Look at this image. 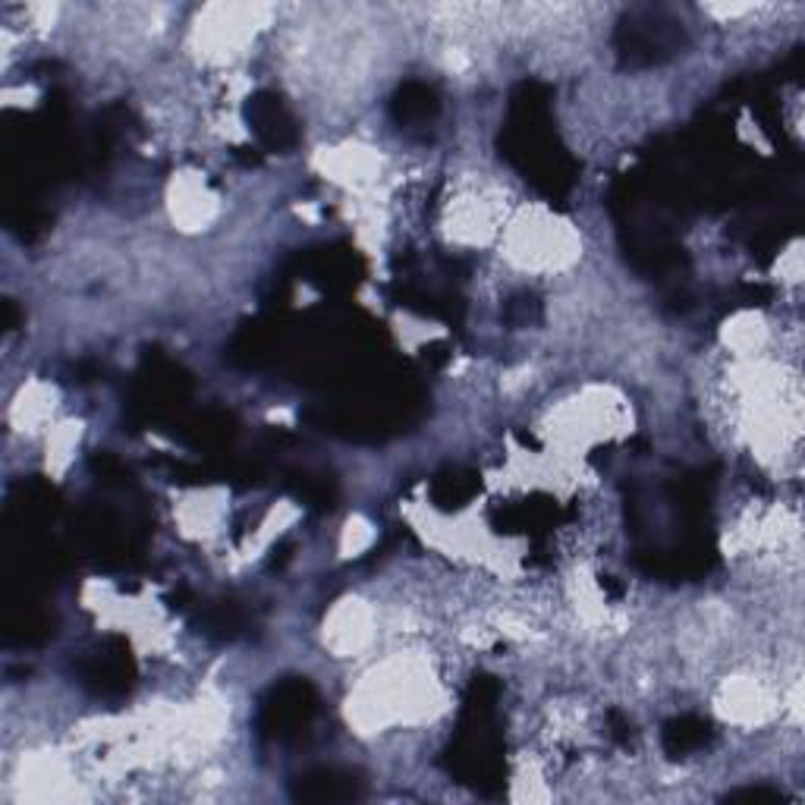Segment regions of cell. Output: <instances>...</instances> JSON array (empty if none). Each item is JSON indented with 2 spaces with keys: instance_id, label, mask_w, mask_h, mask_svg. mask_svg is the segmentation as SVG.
<instances>
[{
  "instance_id": "cell-1",
  "label": "cell",
  "mask_w": 805,
  "mask_h": 805,
  "mask_svg": "<svg viewBox=\"0 0 805 805\" xmlns=\"http://www.w3.org/2000/svg\"><path fill=\"white\" fill-rule=\"evenodd\" d=\"M315 712V695L305 683H283L261 712V734L283 739L300 734Z\"/></svg>"
},
{
  "instance_id": "cell-2",
  "label": "cell",
  "mask_w": 805,
  "mask_h": 805,
  "mask_svg": "<svg viewBox=\"0 0 805 805\" xmlns=\"http://www.w3.org/2000/svg\"><path fill=\"white\" fill-rule=\"evenodd\" d=\"M359 796H362V783L340 771H312L293 786V800L302 803H353Z\"/></svg>"
},
{
  "instance_id": "cell-3",
  "label": "cell",
  "mask_w": 805,
  "mask_h": 805,
  "mask_svg": "<svg viewBox=\"0 0 805 805\" xmlns=\"http://www.w3.org/2000/svg\"><path fill=\"white\" fill-rule=\"evenodd\" d=\"M249 116H253L255 133L261 136L265 145H271V148H287V145L297 138L293 120H290L287 111L277 104L275 98H268V94L255 98L253 104H249Z\"/></svg>"
},
{
  "instance_id": "cell-4",
  "label": "cell",
  "mask_w": 805,
  "mask_h": 805,
  "mask_svg": "<svg viewBox=\"0 0 805 805\" xmlns=\"http://www.w3.org/2000/svg\"><path fill=\"white\" fill-rule=\"evenodd\" d=\"M712 739V727L698 717H680L664 730V746L670 756H686L692 749H702Z\"/></svg>"
},
{
  "instance_id": "cell-5",
  "label": "cell",
  "mask_w": 805,
  "mask_h": 805,
  "mask_svg": "<svg viewBox=\"0 0 805 805\" xmlns=\"http://www.w3.org/2000/svg\"><path fill=\"white\" fill-rule=\"evenodd\" d=\"M435 108H437L435 94L428 92L425 86H410L406 92L400 94L396 114L406 116V120H425V116L435 114Z\"/></svg>"
},
{
  "instance_id": "cell-6",
  "label": "cell",
  "mask_w": 805,
  "mask_h": 805,
  "mask_svg": "<svg viewBox=\"0 0 805 805\" xmlns=\"http://www.w3.org/2000/svg\"><path fill=\"white\" fill-rule=\"evenodd\" d=\"M730 800H771V803H778L783 796L778 790H739V793H734Z\"/></svg>"
}]
</instances>
